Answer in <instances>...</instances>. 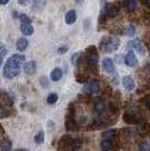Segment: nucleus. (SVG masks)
I'll list each match as a JSON object with an SVG mask.
<instances>
[{"label":"nucleus","instance_id":"15","mask_svg":"<svg viewBox=\"0 0 150 151\" xmlns=\"http://www.w3.org/2000/svg\"><path fill=\"white\" fill-rule=\"evenodd\" d=\"M111 124V123H107V122H105V121H94L92 124H89V125L87 126L88 131H94V130H96V129H103V127H106V126H108Z\"/></svg>","mask_w":150,"mask_h":151},{"label":"nucleus","instance_id":"31","mask_svg":"<svg viewBox=\"0 0 150 151\" xmlns=\"http://www.w3.org/2000/svg\"><path fill=\"white\" fill-rule=\"evenodd\" d=\"M19 19H20L22 24H31V19L28 18L26 15H19Z\"/></svg>","mask_w":150,"mask_h":151},{"label":"nucleus","instance_id":"26","mask_svg":"<svg viewBox=\"0 0 150 151\" xmlns=\"http://www.w3.org/2000/svg\"><path fill=\"white\" fill-rule=\"evenodd\" d=\"M58 95L56 94V93H52V94H50L49 96H48V99H46V101H48V104H50V105H53V104H56V101H58Z\"/></svg>","mask_w":150,"mask_h":151},{"label":"nucleus","instance_id":"33","mask_svg":"<svg viewBox=\"0 0 150 151\" xmlns=\"http://www.w3.org/2000/svg\"><path fill=\"white\" fill-rule=\"evenodd\" d=\"M68 51V47L67 46H60L59 49H58V53L59 54H63V53H66Z\"/></svg>","mask_w":150,"mask_h":151},{"label":"nucleus","instance_id":"29","mask_svg":"<svg viewBox=\"0 0 150 151\" xmlns=\"http://www.w3.org/2000/svg\"><path fill=\"white\" fill-rule=\"evenodd\" d=\"M139 151H149V145L147 141H142L139 145Z\"/></svg>","mask_w":150,"mask_h":151},{"label":"nucleus","instance_id":"21","mask_svg":"<svg viewBox=\"0 0 150 151\" xmlns=\"http://www.w3.org/2000/svg\"><path fill=\"white\" fill-rule=\"evenodd\" d=\"M20 31H22V33L24 35L30 36V35H32L34 33V28H33V26L31 24H22L20 25Z\"/></svg>","mask_w":150,"mask_h":151},{"label":"nucleus","instance_id":"18","mask_svg":"<svg viewBox=\"0 0 150 151\" xmlns=\"http://www.w3.org/2000/svg\"><path fill=\"white\" fill-rule=\"evenodd\" d=\"M100 148L103 151H112L114 149V143L113 140H105L103 139L100 142Z\"/></svg>","mask_w":150,"mask_h":151},{"label":"nucleus","instance_id":"16","mask_svg":"<svg viewBox=\"0 0 150 151\" xmlns=\"http://www.w3.org/2000/svg\"><path fill=\"white\" fill-rule=\"evenodd\" d=\"M76 19H77V13H76L75 9H71V10H69L68 13L66 14V23L68 25L75 24Z\"/></svg>","mask_w":150,"mask_h":151},{"label":"nucleus","instance_id":"20","mask_svg":"<svg viewBox=\"0 0 150 151\" xmlns=\"http://www.w3.org/2000/svg\"><path fill=\"white\" fill-rule=\"evenodd\" d=\"M50 78L52 81H59V80L62 78V70L60 69V68L53 69L50 75Z\"/></svg>","mask_w":150,"mask_h":151},{"label":"nucleus","instance_id":"4","mask_svg":"<svg viewBox=\"0 0 150 151\" xmlns=\"http://www.w3.org/2000/svg\"><path fill=\"white\" fill-rule=\"evenodd\" d=\"M100 91V82L97 81V80H90V81L88 82L87 85L82 88V93L84 94H97Z\"/></svg>","mask_w":150,"mask_h":151},{"label":"nucleus","instance_id":"11","mask_svg":"<svg viewBox=\"0 0 150 151\" xmlns=\"http://www.w3.org/2000/svg\"><path fill=\"white\" fill-rule=\"evenodd\" d=\"M123 121L128 124H137L139 123V117H138L134 112H125L123 114Z\"/></svg>","mask_w":150,"mask_h":151},{"label":"nucleus","instance_id":"8","mask_svg":"<svg viewBox=\"0 0 150 151\" xmlns=\"http://www.w3.org/2000/svg\"><path fill=\"white\" fill-rule=\"evenodd\" d=\"M124 63L130 67V68H136L138 65V59L136 58V54L133 53V51H128L124 57Z\"/></svg>","mask_w":150,"mask_h":151},{"label":"nucleus","instance_id":"3","mask_svg":"<svg viewBox=\"0 0 150 151\" xmlns=\"http://www.w3.org/2000/svg\"><path fill=\"white\" fill-rule=\"evenodd\" d=\"M86 62H87L89 69L95 72V69L97 70V62H98V54L97 49L94 45H90L86 49Z\"/></svg>","mask_w":150,"mask_h":151},{"label":"nucleus","instance_id":"36","mask_svg":"<svg viewBox=\"0 0 150 151\" xmlns=\"http://www.w3.org/2000/svg\"><path fill=\"white\" fill-rule=\"evenodd\" d=\"M1 64H2V58H0V67H1Z\"/></svg>","mask_w":150,"mask_h":151},{"label":"nucleus","instance_id":"34","mask_svg":"<svg viewBox=\"0 0 150 151\" xmlns=\"http://www.w3.org/2000/svg\"><path fill=\"white\" fill-rule=\"evenodd\" d=\"M31 1H34V0H18V4L20 6H25L27 4H30Z\"/></svg>","mask_w":150,"mask_h":151},{"label":"nucleus","instance_id":"24","mask_svg":"<svg viewBox=\"0 0 150 151\" xmlns=\"http://www.w3.org/2000/svg\"><path fill=\"white\" fill-rule=\"evenodd\" d=\"M115 135H116L115 130H106V131H104V132L102 133V137L105 140H113V139L115 138Z\"/></svg>","mask_w":150,"mask_h":151},{"label":"nucleus","instance_id":"30","mask_svg":"<svg viewBox=\"0 0 150 151\" xmlns=\"http://www.w3.org/2000/svg\"><path fill=\"white\" fill-rule=\"evenodd\" d=\"M7 54V47L5 44H2V43H0V58H2Z\"/></svg>","mask_w":150,"mask_h":151},{"label":"nucleus","instance_id":"2","mask_svg":"<svg viewBox=\"0 0 150 151\" xmlns=\"http://www.w3.org/2000/svg\"><path fill=\"white\" fill-rule=\"evenodd\" d=\"M119 46L120 40L115 37H111V36H106V37L102 38L100 49L105 53H111V52H114Z\"/></svg>","mask_w":150,"mask_h":151},{"label":"nucleus","instance_id":"35","mask_svg":"<svg viewBox=\"0 0 150 151\" xmlns=\"http://www.w3.org/2000/svg\"><path fill=\"white\" fill-rule=\"evenodd\" d=\"M9 2V0H0V5H6Z\"/></svg>","mask_w":150,"mask_h":151},{"label":"nucleus","instance_id":"5","mask_svg":"<svg viewBox=\"0 0 150 151\" xmlns=\"http://www.w3.org/2000/svg\"><path fill=\"white\" fill-rule=\"evenodd\" d=\"M71 141L72 138L69 135V134H64L61 137V139L59 140V143H58V150L59 151H69L70 145H71Z\"/></svg>","mask_w":150,"mask_h":151},{"label":"nucleus","instance_id":"19","mask_svg":"<svg viewBox=\"0 0 150 151\" xmlns=\"http://www.w3.org/2000/svg\"><path fill=\"white\" fill-rule=\"evenodd\" d=\"M122 5L126 8V10H128L129 13H133V12L137 9V2H136L134 0H125V1H123Z\"/></svg>","mask_w":150,"mask_h":151},{"label":"nucleus","instance_id":"6","mask_svg":"<svg viewBox=\"0 0 150 151\" xmlns=\"http://www.w3.org/2000/svg\"><path fill=\"white\" fill-rule=\"evenodd\" d=\"M93 105H94L95 112L97 113L98 116H100L102 114L105 112V109H106V103H105L103 97H96L94 99Z\"/></svg>","mask_w":150,"mask_h":151},{"label":"nucleus","instance_id":"37","mask_svg":"<svg viewBox=\"0 0 150 151\" xmlns=\"http://www.w3.org/2000/svg\"><path fill=\"white\" fill-rule=\"evenodd\" d=\"M76 1H77V2H81L82 0H76Z\"/></svg>","mask_w":150,"mask_h":151},{"label":"nucleus","instance_id":"23","mask_svg":"<svg viewBox=\"0 0 150 151\" xmlns=\"http://www.w3.org/2000/svg\"><path fill=\"white\" fill-rule=\"evenodd\" d=\"M16 46H17V50L18 51L26 50V47L28 46V41H27L25 37L18 38V40H17V43H16Z\"/></svg>","mask_w":150,"mask_h":151},{"label":"nucleus","instance_id":"7","mask_svg":"<svg viewBox=\"0 0 150 151\" xmlns=\"http://www.w3.org/2000/svg\"><path fill=\"white\" fill-rule=\"evenodd\" d=\"M102 68L108 75L115 73V65H114V62H113V60L111 58H104L103 59V61H102Z\"/></svg>","mask_w":150,"mask_h":151},{"label":"nucleus","instance_id":"22","mask_svg":"<svg viewBox=\"0 0 150 151\" xmlns=\"http://www.w3.org/2000/svg\"><path fill=\"white\" fill-rule=\"evenodd\" d=\"M12 148H13V143H12V141L8 138L4 139L2 142L0 143V149H1V151H10Z\"/></svg>","mask_w":150,"mask_h":151},{"label":"nucleus","instance_id":"32","mask_svg":"<svg viewBox=\"0 0 150 151\" xmlns=\"http://www.w3.org/2000/svg\"><path fill=\"white\" fill-rule=\"evenodd\" d=\"M110 111H111V113L112 114H118V107H116V105L114 104V103H111L110 104Z\"/></svg>","mask_w":150,"mask_h":151},{"label":"nucleus","instance_id":"14","mask_svg":"<svg viewBox=\"0 0 150 151\" xmlns=\"http://www.w3.org/2000/svg\"><path fill=\"white\" fill-rule=\"evenodd\" d=\"M122 85L129 91H131V90H133V89L136 88V82H134V80L132 79L130 76H124L122 78Z\"/></svg>","mask_w":150,"mask_h":151},{"label":"nucleus","instance_id":"17","mask_svg":"<svg viewBox=\"0 0 150 151\" xmlns=\"http://www.w3.org/2000/svg\"><path fill=\"white\" fill-rule=\"evenodd\" d=\"M82 145V139L81 138H76L72 139L71 141V145L69 148V151H78Z\"/></svg>","mask_w":150,"mask_h":151},{"label":"nucleus","instance_id":"9","mask_svg":"<svg viewBox=\"0 0 150 151\" xmlns=\"http://www.w3.org/2000/svg\"><path fill=\"white\" fill-rule=\"evenodd\" d=\"M128 45H129L130 47H132V49H134L139 54H141V55H144V54H146V47L144 46L142 42H141L140 40H132V41L129 42Z\"/></svg>","mask_w":150,"mask_h":151},{"label":"nucleus","instance_id":"1","mask_svg":"<svg viewBox=\"0 0 150 151\" xmlns=\"http://www.w3.org/2000/svg\"><path fill=\"white\" fill-rule=\"evenodd\" d=\"M25 63V55L23 54H13L6 61L4 67V77L6 79H13L20 73V68Z\"/></svg>","mask_w":150,"mask_h":151},{"label":"nucleus","instance_id":"13","mask_svg":"<svg viewBox=\"0 0 150 151\" xmlns=\"http://www.w3.org/2000/svg\"><path fill=\"white\" fill-rule=\"evenodd\" d=\"M105 13L108 17H115V16H118V14H119V7L116 4H112V2H110V4H107L106 7H105Z\"/></svg>","mask_w":150,"mask_h":151},{"label":"nucleus","instance_id":"12","mask_svg":"<svg viewBox=\"0 0 150 151\" xmlns=\"http://www.w3.org/2000/svg\"><path fill=\"white\" fill-rule=\"evenodd\" d=\"M23 70H24L26 75H34L38 70V64L35 61H28V62L24 63Z\"/></svg>","mask_w":150,"mask_h":151},{"label":"nucleus","instance_id":"25","mask_svg":"<svg viewBox=\"0 0 150 151\" xmlns=\"http://www.w3.org/2000/svg\"><path fill=\"white\" fill-rule=\"evenodd\" d=\"M34 141H35L38 145L43 143L44 142V132L43 131H40L38 133L35 134V137H34Z\"/></svg>","mask_w":150,"mask_h":151},{"label":"nucleus","instance_id":"28","mask_svg":"<svg viewBox=\"0 0 150 151\" xmlns=\"http://www.w3.org/2000/svg\"><path fill=\"white\" fill-rule=\"evenodd\" d=\"M76 80H77L78 82H80V83H85V82H87V80H88V76L77 75L76 76Z\"/></svg>","mask_w":150,"mask_h":151},{"label":"nucleus","instance_id":"10","mask_svg":"<svg viewBox=\"0 0 150 151\" xmlns=\"http://www.w3.org/2000/svg\"><path fill=\"white\" fill-rule=\"evenodd\" d=\"M66 130L67 131H77L78 130V123L75 120V115L68 114L66 117Z\"/></svg>","mask_w":150,"mask_h":151},{"label":"nucleus","instance_id":"38","mask_svg":"<svg viewBox=\"0 0 150 151\" xmlns=\"http://www.w3.org/2000/svg\"><path fill=\"white\" fill-rule=\"evenodd\" d=\"M0 131H2V126L0 125Z\"/></svg>","mask_w":150,"mask_h":151},{"label":"nucleus","instance_id":"27","mask_svg":"<svg viewBox=\"0 0 150 151\" xmlns=\"http://www.w3.org/2000/svg\"><path fill=\"white\" fill-rule=\"evenodd\" d=\"M134 33H136V28H134V26L129 25L128 27H126V28H125V32H124L125 35L132 36V35H134Z\"/></svg>","mask_w":150,"mask_h":151}]
</instances>
